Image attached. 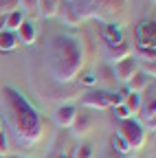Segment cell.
Wrapping results in <instances>:
<instances>
[{
	"instance_id": "cell-15",
	"label": "cell",
	"mask_w": 156,
	"mask_h": 158,
	"mask_svg": "<svg viewBox=\"0 0 156 158\" xmlns=\"http://www.w3.org/2000/svg\"><path fill=\"white\" fill-rule=\"evenodd\" d=\"M15 46H18V37H15V33L2 29V31H0V51H2V53H9V51H13Z\"/></svg>"
},
{
	"instance_id": "cell-26",
	"label": "cell",
	"mask_w": 156,
	"mask_h": 158,
	"mask_svg": "<svg viewBox=\"0 0 156 158\" xmlns=\"http://www.w3.org/2000/svg\"><path fill=\"white\" fill-rule=\"evenodd\" d=\"M95 81H97V79H95V75H86V77H84V84H86V86H92Z\"/></svg>"
},
{
	"instance_id": "cell-19",
	"label": "cell",
	"mask_w": 156,
	"mask_h": 158,
	"mask_svg": "<svg viewBox=\"0 0 156 158\" xmlns=\"http://www.w3.org/2000/svg\"><path fill=\"white\" fill-rule=\"evenodd\" d=\"M110 145H112V149H114L116 154H128V152H132V149L128 147V143L123 141L119 134H112V136H110Z\"/></svg>"
},
{
	"instance_id": "cell-6",
	"label": "cell",
	"mask_w": 156,
	"mask_h": 158,
	"mask_svg": "<svg viewBox=\"0 0 156 158\" xmlns=\"http://www.w3.org/2000/svg\"><path fill=\"white\" fill-rule=\"evenodd\" d=\"M112 73H114V77L119 79V81H130V79L134 77V73H139V59L136 57H125V59H121V62H116L114 64V68H112Z\"/></svg>"
},
{
	"instance_id": "cell-27",
	"label": "cell",
	"mask_w": 156,
	"mask_h": 158,
	"mask_svg": "<svg viewBox=\"0 0 156 158\" xmlns=\"http://www.w3.org/2000/svg\"><path fill=\"white\" fill-rule=\"evenodd\" d=\"M0 132H2V118H0Z\"/></svg>"
},
{
	"instance_id": "cell-1",
	"label": "cell",
	"mask_w": 156,
	"mask_h": 158,
	"mask_svg": "<svg viewBox=\"0 0 156 158\" xmlns=\"http://www.w3.org/2000/svg\"><path fill=\"white\" fill-rule=\"evenodd\" d=\"M0 103H2V123H7L11 138L18 147L31 149L42 138V118L15 88L5 86L0 90Z\"/></svg>"
},
{
	"instance_id": "cell-13",
	"label": "cell",
	"mask_w": 156,
	"mask_h": 158,
	"mask_svg": "<svg viewBox=\"0 0 156 158\" xmlns=\"http://www.w3.org/2000/svg\"><path fill=\"white\" fill-rule=\"evenodd\" d=\"M139 114L143 116L145 125L154 132V127H156V101H154V94H152V99L147 101V106H145V108H141V112H139Z\"/></svg>"
},
{
	"instance_id": "cell-22",
	"label": "cell",
	"mask_w": 156,
	"mask_h": 158,
	"mask_svg": "<svg viewBox=\"0 0 156 158\" xmlns=\"http://www.w3.org/2000/svg\"><path fill=\"white\" fill-rule=\"evenodd\" d=\"M18 7H20V0H0V11H18Z\"/></svg>"
},
{
	"instance_id": "cell-16",
	"label": "cell",
	"mask_w": 156,
	"mask_h": 158,
	"mask_svg": "<svg viewBox=\"0 0 156 158\" xmlns=\"http://www.w3.org/2000/svg\"><path fill=\"white\" fill-rule=\"evenodd\" d=\"M130 92H136V94H141L147 86H150V77L143 75V73H134V77L130 79Z\"/></svg>"
},
{
	"instance_id": "cell-23",
	"label": "cell",
	"mask_w": 156,
	"mask_h": 158,
	"mask_svg": "<svg viewBox=\"0 0 156 158\" xmlns=\"http://www.w3.org/2000/svg\"><path fill=\"white\" fill-rule=\"evenodd\" d=\"M114 116L119 118V121H125V118H132V114H130V110L121 103V106H116L114 108Z\"/></svg>"
},
{
	"instance_id": "cell-3",
	"label": "cell",
	"mask_w": 156,
	"mask_h": 158,
	"mask_svg": "<svg viewBox=\"0 0 156 158\" xmlns=\"http://www.w3.org/2000/svg\"><path fill=\"white\" fill-rule=\"evenodd\" d=\"M66 2L70 5L73 13L77 15L79 22L88 18L108 20L119 11H123L125 7V0H66Z\"/></svg>"
},
{
	"instance_id": "cell-10",
	"label": "cell",
	"mask_w": 156,
	"mask_h": 158,
	"mask_svg": "<svg viewBox=\"0 0 156 158\" xmlns=\"http://www.w3.org/2000/svg\"><path fill=\"white\" fill-rule=\"evenodd\" d=\"M60 2L62 0H37V13H40L44 20L55 18L57 11H60Z\"/></svg>"
},
{
	"instance_id": "cell-28",
	"label": "cell",
	"mask_w": 156,
	"mask_h": 158,
	"mask_svg": "<svg viewBox=\"0 0 156 158\" xmlns=\"http://www.w3.org/2000/svg\"><path fill=\"white\" fill-rule=\"evenodd\" d=\"M18 158H27V156H18Z\"/></svg>"
},
{
	"instance_id": "cell-21",
	"label": "cell",
	"mask_w": 156,
	"mask_h": 158,
	"mask_svg": "<svg viewBox=\"0 0 156 158\" xmlns=\"http://www.w3.org/2000/svg\"><path fill=\"white\" fill-rule=\"evenodd\" d=\"M7 156H9V136L2 130L0 132V158H7Z\"/></svg>"
},
{
	"instance_id": "cell-18",
	"label": "cell",
	"mask_w": 156,
	"mask_h": 158,
	"mask_svg": "<svg viewBox=\"0 0 156 158\" xmlns=\"http://www.w3.org/2000/svg\"><path fill=\"white\" fill-rule=\"evenodd\" d=\"M90 125H92V118H90L86 112H82V116H79V112H77V118H75V123H73L75 132H77V134H84V132H88Z\"/></svg>"
},
{
	"instance_id": "cell-8",
	"label": "cell",
	"mask_w": 156,
	"mask_h": 158,
	"mask_svg": "<svg viewBox=\"0 0 156 158\" xmlns=\"http://www.w3.org/2000/svg\"><path fill=\"white\" fill-rule=\"evenodd\" d=\"M82 106L84 108H92V110H108V101L103 97V90H88L82 97Z\"/></svg>"
},
{
	"instance_id": "cell-25",
	"label": "cell",
	"mask_w": 156,
	"mask_h": 158,
	"mask_svg": "<svg viewBox=\"0 0 156 158\" xmlns=\"http://www.w3.org/2000/svg\"><path fill=\"white\" fill-rule=\"evenodd\" d=\"M77 158H90V147H79V149H77V154H75Z\"/></svg>"
},
{
	"instance_id": "cell-11",
	"label": "cell",
	"mask_w": 156,
	"mask_h": 158,
	"mask_svg": "<svg viewBox=\"0 0 156 158\" xmlns=\"http://www.w3.org/2000/svg\"><path fill=\"white\" fill-rule=\"evenodd\" d=\"M103 37H106V44H108V46H116V44L125 42L123 35H121V29L116 27V24H112V22H108V24L103 27Z\"/></svg>"
},
{
	"instance_id": "cell-17",
	"label": "cell",
	"mask_w": 156,
	"mask_h": 158,
	"mask_svg": "<svg viewBox=\"0 0 156 158\" xmlns=\"http://www.w3.org/2000/svg\"><path fill=\"white\" fill-rule=\"evenodd\" d=\"M22 22H24V13L18 9V11L7 13V18H5V27H2V29H7V31H13V33H15V29L20 27Z\"/></svg>"
},
{
	"instance_id": "cell-5",
	"label": "cell",
	"mask_w": 156,
	"mask_h": 158,
	"mask_svg": "<svg viewBox=\"0 0 156 158\" xmlns=\"http://www.w3.org/2000/svg\"><path fill=\"white\" fill-rule=\"evenodd\" d=\"M154 40H156V29H154V22L150 20H143V22L136 27V44H139L141 53L145 57H150L154 62Z\"/></svg>"
},
{
	"instance_id": "cell-4",
	"label": "cell",
	"mask_w": 156,
	"mask_h": 158,
	"mask_svg": "<svg viewBox=\"0 0 156 158\" xmlns=\"http://www.w3.org/2000/svg\"><path fill=\"white\" fill-rule=\"evenodd\" d=\"M121 138L128 143V147L130 149H141L143 145H145V138H147V134H145V127L139 123V121H134V118H125V121H119V127H116Z\"/></svg>"
},
{
	"instance_id": "cell-14",
	"label": "cell",
	"mask_w": 156,
	"mask_h": 158,
	"mask_svg": "<svg viewBox=\"0 0 156 158\" xmlns=\"http://www.w3.org/2000/svg\"><path fill=\"white\" fill-rule=\"evenodd\" d=\"M123 106L130 110V114H139L141 108H143V99L141 94H136V92H130V94H123Z\"/></svg>"
},
{
	"instance_id": "cell-20",
	"label": "cell",
	"mask_w": 156,
	"mask_h": 158,
	"mask_svg": "<svg viewBox=\"0 0 156 158\" xmlns=\"http://www.w3.org/2000/svg\"><path fill=\"white\" fill-rule=\"evenodd\" d=\"M103 97H106L108 106H112V108H116V106L123 103V94L121 92H108V90H103Z\"/></svg>"
},
{
	"instance_id": "cell-12",
	"label": "cell",
	"mask_w": 156,
	"mask_h": 158,
	"mask_svg": "<svg viewBox=\"0 0 156 158\" xmlns=\"http://www.w3.org/2000/svg\"><path fill=\"white\" fill-rule=\"evenodd\" d=\"M132 55V46L128 42H121V44H116V46H108V57L112 59V62H121V59L130 57Z\"/></svg>"
},
{
	"instance_id": "cell-2",
	"label": "cell",
	"mask_w": 156,
	"mask_h": 158,
	"mask_svg": "<svg viewBox=\"0 0 156 158\" xmlns=\"http://www.w3.org/2000/svg\"><path fill=\"white\" fill-rule=\"evenodd\" d=\"M44 59H46V73L57 84L75 81L84 68V51L79 40L64 33H57L48 40L44 48Z\"/></svg>"
},
{
	"instance_id": "cell-7",
	"label": "cell",
	"mask_w": 156,
	"mask_h": 158,
	"mask_svg": "<svg viewBox=\"0 0 156 158\" xmlns=\"http://www.w3.org/2000/svg\"><path fill=\"white\" fill-rule=\"evenodd\" d=\"M53 118H55V123L60 125V127H73L75 118H77V108H75V106H70V103L60 106V108L55 110Z\"/></svg>"
},
{
	"instance_id": "cell-9",
	"label": "cell",
	"mask_w": 156,
	"mask_h": 158,
	"mask_svg": "<svg viewBox=\"0 0 156 158\" xmlns=\"http://www.w3.org/2000/svg\"><path fill=\"white\" fill-rule=\"evenodd\" d=\"M15 37H18V42H22V44H35V37H37V31H35V24L31 22V20L24 18V22L15 29Z\"/></svg>"
},
{
	"instance_id": "cell-24",
	"label": "cell",
	"mask_w": 156,
	"mask_h": 158,
	"mask_svg": "<svg viewBox=\"0 0 156 158\" xmlns=\"http://www.w3.org/2000/svg\"><path fill=\"white\" fill-rule=\"evenodd\" d=\"M20 7L29 13H37V0H20Z\"/></svg>"
}]
</instances>
